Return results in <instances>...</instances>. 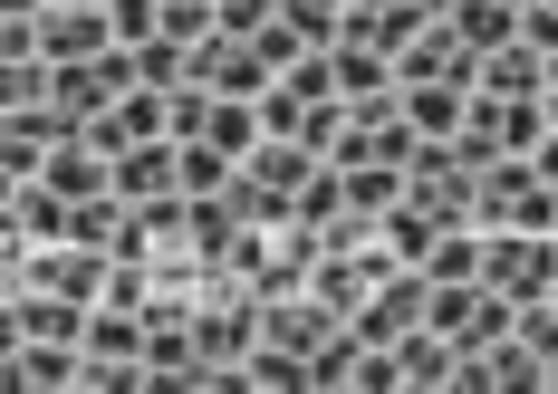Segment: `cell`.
<instances>
[{
    "label": "cell",
    "instance_id": "cell-32",
    "mask_svg": "<svg viewBox=\"0 0 558 394\" xmlns=\"http://www.w3.org/2000/svg\"><path fill=\"white\" fill-rule=\"evenodd\" d=\"M347 10H395V0H347Z\"/></svg>",
    "mask_w": 558,
    "mask_h": 394
},
{
    "label": "cell",
    "instance_id": "cell-3",
    "mask_svg": "<svg viewBox=\"0 0 558 394\" xmlns=\"http://www.w3.org/2000/svg\"><path fill=\"white\" fill-rule=\"evenodd\" d=\"M482 231H558V193L539 183L530 155H492L482 164Z\"/></svg>",
    "mask_w": 558,
    "mask_h": 394
},
{
    "label": "cell",
    "instance_id": "cell-1",
    "mask_svg": "<svg viewBox=\"0 0 558 394\" xmlns=\"http://www.w3.org/2000/svg\"><path fill=\"white\" fill-rule=\"evenodd\" d=\"M308 173H318V155L299 145V135H260L251 155H241V173H231L222 193L241 202V222H299V193H308Z\"/></svg>",
    "mask_w": 558,
    "mask_h": 394
},
{
    "label": "cell",
    "instance_id": "cell-21",
    "mask_svg": "<svg viewBox=\"0 0 558 394\" xmlns=\"http://www.w3.org/2000/svg\"><path fill=\"white\" fill-rule=\"evenodd\" d=\"M395 202H404V164H386V155H376V164L347 173V212H366V222H376V212H395Z\"/></svg>",
    "mask_w": 558,
    "mask_h": 394
},
{
    "label": "cell",
    "instance_id": "cell-15",
    "mask_svg": "<svg viewBox=\"0 0 558 394\" xmlns=\"http://www.w3.org/2000/svg\"><path fill=\"white\" fill-rule=\"evenodd\" d=\"M366 260H356V250H318V270H308V298H328L337 318H356V308H366Z\"/></svg>",
    "mask_w": 558,
    "mask_h": 394
},
{
    "label": "cell",
    "instance_id": "cell-5",
    "mask_svg": "<svg viewBox=\"0 0 558 394\" xmlns=\"http://www.w3.org/2000/svg\"><path fill=\"white\" fill-rule=\"evenodd\" d=\"M193 87H213V97H260V87H270V58L251 49V39H231V29H203V39H193Z\"/></svg>",
    "mask_w": 558,
    "mask_h": 394
},
{
    "label": "cell",
    "instance_id": "cell-29",
    "mask_svg": "<svg viewBox=\"0 0 558 394\" xmlns=\"http://www.w3.org/2000/svg\"><path fill=\"white\" fill-rule=\"evenodd\" d=\"M251 49L270 58V77H279V67H289V58L308 49V39H299V29H289V20H270V29H260V39H251Z\"/></svg>",
    "mask_w": 558,
    "mask_h": 394
},
{
    "label": "cell",
    "instance_id": "cell-26",
    "mask_svg": "<svg viewBox=\"0 0 558 394\" xmlns=\"http://www.w3.org/2000/svg\"><path fill=\"white\" fill-rule=\"evenodd\" d=\"M107 10H116V39H125V49L165 29V0H107Z\"/></svg>",
    "mask_w": 558,
    "mask_h": 394
},
{
    "label": "cell",
    "instance_id": "cell-33",
    "mask_svg": "<svg viewBox=\"0 0 558 394\" xmlns=\"http://www.w3.org/2000/svg\"><path fill=\"white\" fill-rule=\"evenodd\" d=\"M49 10H97V0H49Z\"/></svg>",
    "mask_w": 558,
    "mask_h": 394
},
{
    "label": "cell",
    "instance_id": "cell-16",
    "mask_svg": "<svg viewBox=\"0 0 558 394\" xmlns=\"http://www.w3.org/2000/svg\"><path fill=\"white\" fill-rule=\"evenodd\" d=\"M395 356H404V394H452V337L414 328V337H395Z\"/></svg>",
    "mask_w": 558,
    "mask_h": 394
},
{
    "label": "cell",
    "instance_id": "cell-7",
    "mask_svg": "<svg viewBox=\"0 0 558 394\" xmlns=\"http://www.w3.org/2000/svg\"><path fill=\"white\" fill-rule=\"evenodd\" d=\"M395 87H482V58L434 20V29H414V49L395 58Z\"/></svg>",
    "mask_w": 558,
    "mask_h": 394
},
{
    "label": "cell",
    "instance_id": "cell-28",
    "mask_svg": "<svg viewBox=\"0 0 558 394\" xmlns=\"http://www.w3.org/2000/svg\"><path fill=\"white\" fill-rule=\"evenodd\" d=\"M520 39L539 58H558V0H530V10H520Z\"/></svg>",
    "mask_w": 558,
    "mask_h": 394
},
{
    "label": "cell",
    "instance_id": "cell-35",
    "mask_svg": "<svg viewBox=\"0 0 558 394\" xmlns=\"http://www.w3.org/2000/svg\"><path fill=\"white\" fill-rule=\"evenodd\" d=\"M549 308H558V288H549Z\"/></svg>",
    "mask_w": 558,
    "mask_h": 394
},
{
    "label": "cell",
    "instance_id": "cell-31",
    "mask_svg": "<svg viewBox=\"0 0 558 394\" xmlns=\"http://www.w3.org/2000/svg\"><path fill=\"white\" fill-rule=\"evenodd\" d=\"M414 10H424V20H452V0H414Z\"/></svg>",
    "mask_w": 558,
    "mask_h": 394
},
{
    "label": "cell",
    "instance_id": "cell-8",
    "mask_svg": "<svg viewBox=\"0 0 558 394\" xmlns=\"http://www.w3.org/2000/svg\"><path fill=\"white\" fill-rule=\"evenodd\" d=\"M77 375H87V346L10 337V385H20V394H77Z\"/></svg>",
    "mask_w": 558,
    "mask_h": 394
},
{
    "label": "cell",
    "instance_id": "cell-23",
    "mask_svg": "<svg viewBox=\"0 0 558 394\" xmlns=\"http://www.w3.org/2000/svg\"><path fill=\"white\" fill-rule=\"evenodd\" d=\"M376 231H386L395 260H414V270H424V250H434V231H444V222H424L414 202H395V212H376Z\"/></svg>",
    "mask_w": 558,
    "mask_h": 394
},
{
    "label": "cell",
    "instance_id": "cell-24",
    "mask_svg": "<svg viewBox=\"0 0 558 394\" xmlns=\"http://www.w3.org/2000/svg\"><path fill=\"white\" fill-rule=\"evenodd\" d=\"M356 385V328H337L318 356H308V394H347Z\"/></svg>",
    "mask_w": 558,
    "mask_h": 394
},
{
    "label": "cell",
    "instance_id": "cell-19",
    "mask_svg": "<svg viewBox=\"0 0 558 394\" xmlns=\"http://www.w3.org/2000/svg\"><path fill=\"white\" fill-rule=\"evenodd\" d=\"M87 356H145V308H87Z\"/></svg>",
    "mask_w": 558,
    "mask_h": 394
},
{
    "label": "cell",
    "instance_id": "cell-17",
    "mask_svg": "<svg viewBox=\"0 0 558 394\" xmlns=\"http://www.w3.org/2000/svg\"><path fill=\"white\" fill-rule=\"evenodd\" d=\"M424 280H434V288H444V280H482V222L434 231V250H424Z\"/></svg>",
    "mask_w": 558,
    "mask_h": 394
},
{
    "label": "cell",
    "instance_id": "cell-10",
    "mask_svg": "<svg viewBox=\"0 0 558 394\" xmlns=\"http://www.w3.org/2000/svg\"><path fill=\"white\" fill-rule=\"evenodd\" d=\"M241 231H251V222H241V202H231V193H183V250H193L203 270H222Z\"/></svg>",
    "mask_w": 558,
    "mask_h": 394
},
{
    "label": "cell",
    "instance_id": "cell-12",
    "mask_svg": "<svg viewBox=\"0 0 558 394\" xmlns=\"http://www.w3.org/2000/svg\"><path fill=\"white\" fill-rule=\"evenodd\" d=\"M482 97H549V58L530 49V39H501V49L482 58Z\"/></svg>",
    "mask_w": 558,
    "mask_h": 394
},
{
    "label": "cell",
    "instance_id": "cell-20",
    "mask_svg": "<svg viewBox=\"0 0 558 394\" xmlns=\"http://www.w3.org/2000/svg\"><path fill=\"white\" fill-rule=\"evenodd\" d=\"M376 87H395V58H386V49H356V39H337V97L356 107V97H376Z\"/></svg>",
    "mask_w": 558,
    "mask_h": 394
},
{
    "label": "cell",
    "instance_id": "cell-13",
    "mask_svg": "<svg viewBox=\"0 0 558 394\" xmlns=\"http://www.w3.org/2000/svg\"><path fill=\"white\" fill-rule=\"evenodd\" d=\"M482 115H492L501 155H539V135H549V97H482Z\"/></svg>",
    "mask_w": 558,
    "mask_h": 394
},
{
    "label": "cell",
    "instance_id": "cell-2",
    "mask_svg": "<svg viewBox=\"0 0 558 394\" xmlns=\"http://www.w3.org/2000/svg\"><path fill=\"white\" fill-rule=\"evenodd\" d=\"M482 288H501L510 308L558 288V231H482Z\"/></svg>",
    "mask_w": 558,
    "mask_h": 394
},
{
    "label": "cell",
    "instance_id": "cell-11",
    "mask_svg": "<svg viewBox=\"0 0 558 394\" xmlns=\"http://www.w3.org/2000/svg\"><path fill=\"white\" fill-rule=\"evenodd\" d=\"M39 49L49 58H107V49H125V39H116V10L97 0V10H49V20H39Z\"/></svg>",
    "mask_w": 558,
    "mask_h": 394
},
{
    "label": "cell",
    "instance_id": "cell-22",
    "mask_svg": "<svg viewBox=\"0 0 558 394\" xmlns=\"http://www.w3.org/2000/svg\"><path fill=\"white\" fill-rule=\"evenodd\" d=\"M404 115H414V135H452L472 115V87H404Z\"/></svg>",
    "mask_w": 558,
    "mask_h": 394
},
{
    "label": "cell",
    "instance_id": "cell-27",
    "mask_svg": "<svg viewBox=\"0 0 558 394\" xmlns=\"http://www.w3.org/2000/svg\"><path fill=\"white\" fill-rule=\"evenodd\" d=\"M213 20H222V0H165V29H173V39H203Z\"/></svg>",
    "mask_w": 558,
    "mask_h": 394
},
{
    "label": "cell",
    "instance_id": "cell-25",
    "mask_svg": "<svg viewBox=\"0 0 558 394\" xmlns=\"http://www.w3.org/2000/svg\"><path fill=\"white\" fill-rule=\"evenodd\" d=\"M231 173H241V155H222V145H183V193H222Z\"/></svg>",
    "mask_w": 558,
    "mask_h": 394
},
{
    "label": "cell",
    "instance_id": "cell-14",
    "mask_svg": "<svg viewBox=\"0 0 558 394\" xmlns=\"http://www.w3.org/2000/svg\"><path fill=\"white\" fill-rule=\"evenodd\" d=\"M444 29H452V39H462L472 58H492L501 39H520V10H510V0H452V20H444Z\"/></svg>",
    "mask_w": 558,
    "mask_h": 394
},
{
    "label": "cell",
    "instance_id": "cell-9",
    "mask_svg": "<svg viewBox=\"0 0 558 394\" xmlns=\"http://www.w3.org/2000/svg\"><path fill=\"white\" fill-rule=\"evenodd\" d=\"M116 193H125V202H165V193H183V145H173V135L125 145V155H116Z\"/></svg>",
    "mask_w": 558,
    "mask_h": 394
},
{
    "label": "cell",
    "instance_id": "cell-6",
    "mask_svg": "<svg viewBox=\"0 0 558 394\" xmlns=\"http://www.w3.org/2000/svg\"><path fill=\"white\" fill-rule=\"evenodd\" d=\"M58 67V107L68 115H107L125 87H135V49H107V58H49Z\"/></svg>",
    "mask_w": 558,
    "mask_h": 394
},
{
    "label": "cell",
    "instance_id": "cell-34",
    "mask_svg": "<svg viewBox=\"0 0 558 394\" xmlns=\"http://www.w3.org/2000/svg\"><path fill=\"white\" fill-rule=\"evenodd\" d=\"M549 125H558V87H549Z\"/></svg>",
    "mask_w": 558,
    "mask_h": 394
},
{
    "label": "cell",
    "instance_id": "cell-18",
    "mask_svg": "<svg viewBox=\"0 0 558 394\" xmlns=\"http://www.w3.org/2000/svg\"><path fill=\"white\" fill-rule=\"evenodd\" d=\"M241 385L251 394H308V356H289V346H251V356H241Z\"/></svg>",
    "mask_w": 558,
    "mask_h": 394
},
{
    "label": "cell",
    "instance_id": "cell-4",
    "mask_svg": "<svg viewBox=\"0 0 558 394\" xmlns=\"http://www.w3.org/2000/svg\"><path fill=\"white\" fill-rule=\"evenodd\" d=\"M424 298H434V280H424V270H395V280L366 288V308H356L347 328H356L366 346H395V337H414V328H424Z\"/></svg>",
    "mask_w": 558,
    "mask_h": 394
},
{
    "label": "cell",
    "instance_id": "cell-30",
    "mask_svg": "<svg viewBox=\"0 0 558 394\" xmlns=\"http://www.w3.org/2000/svg\"><path fill=\"white\" fill-rule=\"evenodd\" d=\"M530 164H539V183H549V193H558V125H549V135H539V155H530Z\"/></svg>",
    "mask_w": 558,
    "mask_h": 394
}]
</instances>
